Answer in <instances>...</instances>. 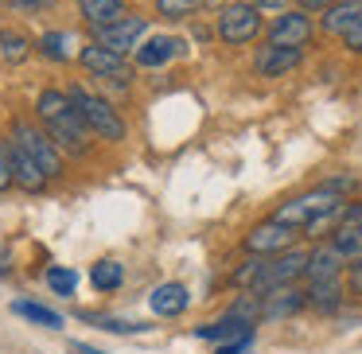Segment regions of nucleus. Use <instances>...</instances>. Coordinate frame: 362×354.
<instances>
[{
  "label": "nucleus",
  "mask_w": 362,
  "mask_h": 354,
  "mask_svg": "<svg viewBox=\"0 0 362 354\" xmlns=\"http://www.w3.org/2000/svg\"><path fill=\"white\" fill-rule=\"evenodd\" d=\"M86 319L105 327V331H113V335H144L148 331V323H136V319H110V315H86Z\"/></svg>",
  "instance_id": "obj_27"
},
{
  "label": "nucleus",
  "mask_w": 362,
  "mask_h": 354,
  "mask_svg": "<svg viewBox=\"0 0 362 354\" xmlns=\"http://www.w3.org/2000/svg\"><path fill=\"white\" fill-rule=\"evenodd\" d=\"M253 4H257L261 12H284L288 8V0H253Z\"/></svg>",
  "instance_id": "obj_34"
},
{
  "label": "nucleus",
  "mask_w": 362,
  "mask_h": 354,
  "mask_svg": "<svg viewBox=\"0 0 362 354\" xmlns=\"http://www.w3.org/2000/svg\"><path fill=\"white\" fill-rule=\"evenodd\" d=\"M12 312H16V315H24L28 323H35V327H47V331H63V315H59L55 307L32 304V300H16V304H12Z\"/></svg>",
  "instance_id": "obj_22"
},
{
  "label": "nucleus",
  "mask_w": 362,
  "mask_h": 354,
  "mask_svg": "<svg viewBox=\"0 0 362 354\" xmlns=\"http://www.w3.org/2000/svg\"><path fill=\"white\" fill-rule=\"evenodd\" d=\"M129 12H125V4L121 0H82V20H86L90 28H110V24H117V20H125Z\"/></svg>",
  "instance_id": "obj_20"
},
{
  "label": "nucleus",
  "mask_w": 362,
  "mask_h": 354,
  "mask_svg": "<svg viewBox=\"0 0 362 354\" xmlns=\"http://www.w3.org/2000/svg\"><path fill=\"white\" fill-rule=\"evenodd\" d=\"M343 218H358V222H362V203L346 206V211H343Z\"/></svg>",
  "instance_id": "obj_36"
},
{
  "label": "nucleus",
  "mask_w": 362,
  "mask_h": 354,
  "mask_svg": "<svg viewBox=\"0 0 362 354\" xmlns=\"http://www.w3.org/2000/svg\"><path fill=\"white\" fill-rule=\"evenodd\" d=\"M47 288L55 292V296H74V288H78V273H74V269H63V265H51L47 269Z\"/></svg>",
  "instance_id": "obj_26"
},
{
  "label": "nucleus",
  "mask_w": 362,
  "mask_h": 354,
  "mask_svg": "<svg viewBox=\"0 0 362 354\" xmlns=\"http://www.w3.org/2000/svg\"><path fill=\"white\" fill-rule=\"evenodd\" d=\"M199 4L203 0H156V12L164 20H187V16H195Z\"/></svg>",
  "instance_id": "obj_28"
},
{
  "label": "nucleus",
  "mask_w": 362,
  "mask_h": 354,
  "mask_svg": "<svg viewBox=\"0 0 362 354\" xmlns=\"http://www.w3.org/2000/svg\"><path fill=\"white\" fill-rule=\"evenodd\" d=\"M346 288H351L354 296H362V261L351 265V273H346Z\"/></svg>",
  "instance_id": "obj_31"
},
{
  "label": "nucleus",
  "mask_w": 362,
  "mask_h": 354,
  "mask_svg": "<svg viewBox=\"0 0 362 354\" xmlns=\"http://www.w3.org/2000/svg\"><path fill=\"white\" fill-rule=\"evenodd\" d=\"M250 343H253V338H234V343H218V350H214V354H242Z\"/></svg>",
  "instance_id": "obj_32"
},
{
  "label": "nucleus",
  "mask_w": 362,
  "mask_h": 354,
  "mask_svg": "<svg viewBox=\"0 0 362 354\" xmlns=\"http://www.w3.org/2000/svg\"><path fill=\"white\" fill-rule=\"evenodd\" d=\"M71 94V102H74V110L82 113V121H86V129L98 136V141H110V144H121L129 136V129H125V121H121V113L113 110L105 98H98V94H90V90H82V86H71L66 90Z\"/></svg>",
  "instance_id": "obj_4"
},
{
  "label": "nucleus",
  "mask_w": 362,
  "mask_h": 354,
  "mask_svg": "<svg viewBox=\"0 0 362 354\" xmlns=\"http://www.w3.org/2000/svg\"><path fill=\"white\" fill-rule=\"evenodd\" d=\"M16 183V172H12V152L8 144H0V191H8Z\"/></svg>",
  "instance_id": "obj_29"
},
{
  "label": "nucleus",
  "mask_w": 362,
  "mask_h": 354,
  "mask_svg": "<svg viewBox=\"0 0 362 354\" xmlns=\"http://www.w3.org/2000/svg\"><path fill=\"white\" fill-rule=\"evenodd\" d=\"M335 0H300V8H308V12H327Z\"/></svg>",
  "instance_id": "obj_35"
},
{
  "label": "nucleus",
  "mask_w": 362,
  "mask_h": 354,
  "mask_svg": "<svg viewBox=\"0 0 362 354\" xmlns=\"http://www.w3.org/2000/svg\"><path fill=\"white\" fill-rule=\"evenodd\" d=\"M343 203H346L343 191L331 187V183H320V187H312V191H304V195L281 203L273 211V218L284 222V226H292V230H304V234L320 237V230L327 226V222L343 218V211H346Z\"/></svg>",
  "instance_id": "obj_2"
},
{
  "label": "nucleus",
  "mask_w": 362,
  "mask_h": 354,
  "mask_svg": "<svg viewBox=\"0 0 362 354\" xmlns=\"http://www.w3.org/2000/svg\"><path fill=\"white\" fill-rule=\"evenodd\" d=\"M51 0H8V8H16L20 16H35V12H43Z\"/></svg>",
  "instance_id": "obj_30"
},
{
  "label": "nucleus",
  "mask_w": 362,
  "mask_h": 354,
  "mask_svg": "<svg viewBox=\"0 0 362 354\" xmlns=\"http://www.w3.org/2000/svg\"><path fill=\"white\" fill-rule=\"evenodd\" d=\"M35 47H40L51 63H66V59H74V51H71L74 47V35L71 32H59V28H55V32H43Z\"/></svg>",
  "instance_id": "obj_24"
},
{
  "label": "nucleus",
  "mask_w": 362,
  "mask_h": 354,
  "mask_svg": "<svg viewBox=\"0 0 362 354\" xmlns=\"http://www.w3.org/2000/svg\"><path fill=\"white\" fill-rule=\"evenodd\" d=\"M257 296H261V315L265 319H284V315H296L300 307H308V292H300L296 284L269 288V292H257Z\"/></svg>",
  "instance_id": "obj_14"
},
{
  "label": "nucleus",
  "mask_w": 362,
  "mask_h": 354,
  "mask_svg": "<svg viewBox=\"0 0 362 354\" xmlns=\"http://www.w3.org/2000/svg\"><path fill=\"white\" fill-rule=\"evenodd\" d=\"M300 59H304V51L300 47H276V43H269V47L257 51V59H253V71L261 74V78H284L288 71H296Z\"/></svg>",
  "instance_id": "obj_12"
},
{
  "label": "nucleus",
  "mask_w": 362,
  "mask_h": 354,
  "mask_svg": "<svg viewBox=\"0 0 362 354\" xmlns=\"http://www.w3.org/2000/svg\"><path fill=\"white\" fill-rule=\"evenodd\" d=\"M28 55H32V40L12 32V28H0V59L4 63H24Z\"/></svg>",
  "instance_id": "obj_25"
},
{
  "label": "nucleus",
  "mask_w": 362,
  "mask_h": 354,
  "mask_svg": "<svg viewBox=\"0 0 362 354\" xmlns=\"http://www.w3.org/2000/svg\"><path fill=\"white\" fill-rule=\"evenodd\" d=\"M8 152H12V172H16V183H20V187H24V191H43V187H47V172H43V167L35 164L32 156H28L24 144L12 141Z\"/></svg>",
  "instance_id": "obj_18"
},
{
  "label": "nucleus",
  "mask_w": 362,
  "mask_h": 354,
  "mask_svg": "<svg viewBox=\"0 0 362 354\" xmlns=\"http://www.w3.org/2000/svg\"><path fill=\"white\" fill-rule=\"evenodd\" d=\"M265 32V20H261V8L257 4H226V8L218 12V40L226 43V47H245V43H253L257 35Z\"/></svg>",
  "instance_id": "obj_5"
},
{
  "label": "nucleus",
  "mask_w": 362,
  "mask_h": 354,
  "mask_svg": "<svg viewBox=\"0 0 362 354\" xmlns=\"http://www.w3.org/2000/svg\"><path fill=\"white\" fill-rule=\"evenodd\" d=\"M144 35H148V20H144V16H133V12H129V16L117 20V24L98 28V32H94V43H102V47H110V51H117V55H125V51H136V47H141Z\"/></svg>",
  "instance_id": "obj_9"
},
{
  "label": "nucleus",
  "mask_w": 362,
  "mask_h": 354,
  "mask_svg": "<svg viewBox=\"0 0 362 354\" xmlns=\"http://www.w3.org/2000/svg\"><path fill=\"white\" fill-rule=\"evenodd\" d=\"M90 284H94L98 292H117L121 284H125V265H117V261H94V269H90Z\"/></svg>",
  "instance_id": "obj_23"
},
{
  "label": "nucleus",
  "mask_w": 362,
  "mask_h": 354,
  "mask_svg": "<svg viewBox=\"0 0 362 354\" xmlns=\"http://www.w3.org/2000/svg\"><path fill=\"white\" fill-rule=\"evenodd\" d=\"M343 265H351V261H346L331 242H323V245H315V249L308 253L304 281L308 284H312V281H339V276H343Z\"/></svg>",
  "instance_id": "obj_15"
},
{
  "label": "nucleus",
  "mask_w": 362,
  "mask_h": 354,
  "mask_svg": "<svg viewBox=\"0 0 362 354\" xmlns=\"http://www.w3.org/2000/svg\"><path fill=\"white\" fill-rule=\"evenodd\" d=\"M308 304L315 312H339L343 307V276L339 281H312L308 284Z\"/></svg>",
  "instance_id": "obj_21"
},
{
  "label": "nucleus",
  "mask_w": 362,
  "mask_h": 354,
  "mask_svg": "<svg viewBox=\"0 0 362 354\" xmlns=\"http://www.w3.org/2000/svg\"><path fill=\"white\" fill-rule=\"evenodd\" d=\"M12 141L24 144V152L35 160V164L47 172V179H55V175H63V156H59V144L51 141L47 129H35L32 121H16V129H12Z\"/></svg>",
  "instance_id": "obj_6"
},
{
  "label": "nucleus",
  "mask_w": 362,
  "mask_h": 354,
  "mask_svg": "<svg viewBox=\"0 0 362 354\" xmlns=\"http://www.w3.org/2000/svg\"><path fill=\"white\" fill-rule=\"evenodd\" d=\"M358 24H362V0H335V4L323 12V32L339 35V40Z\"/></svg>",
  "instance_id": "obj_17"
},
{
  "label": "nucleus",
  "mask_w": 362,
  "mask_h": 354,
  "mask_svg": "<svg viewBox=\"0 0 362 354\" xmlns=\"http://www.w3.org/2000/svg\"><path fill=\"white\" fill-rule=\"evenodd\" d=\"M265 35H269V43H276V47H304V43L315 35V28H312V20H308V12L284 8L281 16L265 28Z\"/></svg>",
  "instance_id": "obj_10"
},
{
  "label": "nucleus",
  "mask_w": 362,
  "mask_h": 354,
  "mask_svg": "<svg viewBox=\"0 0 362 354\" xmlns=\"http://www.w3.org/2000/svg\"><path fill=\"white\" fill-rule=\"evenodd\" d=\"M78 4H82V0H78Z\"/></svg>",
  "instance_id": "obj_37"
},
{
  "label": "nucleus",
  "mask_w": 362,
  "mask_h": 354,
  "mask_svg": "<svg viewBox=\"0 0 362 354\" xmlns=\"http://www.w3.org/2000/svg\"><path fill=\"white\" fill-rule=\"evenodd\" d=\"M343 47H351V51H358V55H362V24L351 28V32L343 35Z\"/></svg>",
  "instance_id": "obj_33"
},
{
  "label": "nucleus",
  "mask_w": 362,
  "mask_h": 354,
  "mask_svg": "<svg viewBox=\"0 0 362 354\" xmlns=\"http://www.w3.org/2000/svg\"><path fill=\"white\" fill-rule=\"evenodd\" d=\"M78 63L86 66L94 78H105V82H113V86H121V90H129V82H133V71L125 66V55L102 47V43H90V47H82V51H78Z\"/></svg>",
  "instance_id": "obj_7"
},
{
  "label": "nucleus",
  "mask_w": 362,
  "mask_h": 354,
  "mask_svg": "<svg viewBox=\"0 0 362 354\" xmlns=\"http://www.w3.org/2000/svg\"><path fill=\"white\" fill-rule=\"evenodd\" d=\"M136 63L148 66V71H160L164 63H172L175 55H187V43L175 40V35H144L141 47L133 51Z\"/></svg>",
  "instance_id": "obj_11"
},
{
  "label": "nucleus",
  "mask_w": 362,
  "mask_h": 354,
  "mask_svg": "<svg viewBox=\"0 0 362 354\" xmlns=\"http://www.w3.org/2000/svg\"><path fill=\"white\" fill-rule=\"evenodd\" d=\"M308 269V253L300 249H284L276 257H253L242 269H234V284L250 292H269V288H284V284H296Z\"/></svg>",
  "instance_id": "obj_3"
},
{
  "label": "nucleus",
  "mask_w": 362,
  "mask_h": 354,
  "mask_svg": "<svg viewBox=\"0 0 362 354\" xmlns=\"http://www.w3.org/2000/svg\"><path fill=\"white\" fill-rule=\"evenodd\" d=\"M195 335L206 338V343H234V338H253V319H250V315H242V312H226L222 319L195 327Z\"/></svg>",
  "instance_id": "obj_13"
},
{
  "label": "nucleus",
  "mask_w": 362,
  "mask_h": 354,
  "mask_svg": "<svg viewBox=\"0 0 362 354\" xmlns=\"http://www.w3.org/2000/svg\"><path fill=\"white\" fill-rule=\"evenodd\" d=\"M187 304H191V292H187V284H180V281L156 284V288L148 292V307L160 315V319H175V315H183Z\"/></svg>",
  "instance_id": "obj_16"
},
{
  "label": "nucleus",
  "mask_w": 362,
  "mask_h": 354,
  "mask_svg": "<svg viewBox=\"0 0 362 354\" xmlns=\"http://www.w3.org/2000/svg\"><path fill=\"white\" fill-rule=\"evenodd\" d=\"M35 117L43 121L51 141H55L66 156H86L90 152V136L94 133L86 129L82 113L74 110L71 94H63V90H43V94L35 98Z\"/></svg>",
  "instance_id": "obj_1"
},
{
  "label": "nucleus",
  "mask_w": 362,
  "mask_h": 354,
  "mask_svg": "<svg viewBox=\"0 0 362 354\" xmlns=\"http://www.w3.org/2000/svg\"><path fill=\"white\" fill-rule=\"evenodd\" d=\"M331 245H335L351 265L362 261V222L358 218H339V226L331 230Z\"/></svg>",
  "instance_id": "obj_19"
},
{
  "label": "nucleus",
  "mask_w": 362,
  "mask_h": 354,
  "mask_svg": "<svg viewBox=\"0 0 362 354\" xmlns=\"http://www.w3.org/2000/svg\"><path fill=\"white\" fill-rule=\"evenodd\" d=\"M300 230L284 226V222L269 218L261 222V226H253L250 234H245V253H253V257H276V253L292 249V242H296Z\"/></svg>",
  "instance_id": "obj_8"
}]
</instances>
